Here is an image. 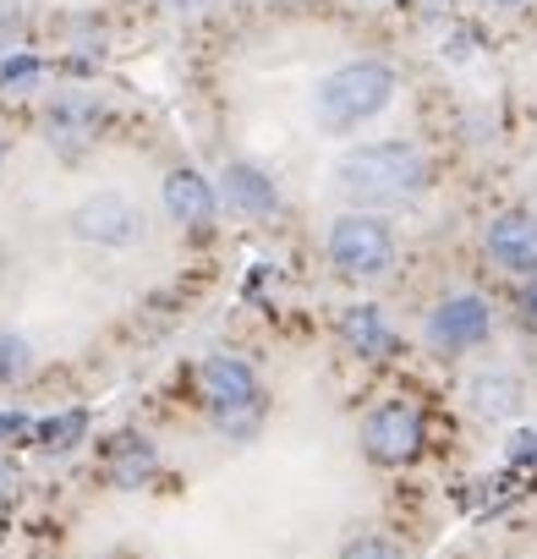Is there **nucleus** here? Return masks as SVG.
<instances>
[{
    "mask_svg": "<svg viewBox=\"0 0 537 559\" xmlns=\"http://www.w3.org/2000/svg\"><path fill=\"white\" fill-rule=\"evenodd\" d=\"M428 154L406 138H384V143H357L351 154H341L335 165V187L346 203H368V209H384V203H411L417 192H428Z\"/></svg>",
    "mask_w": 537,
    "mask_h": 559,
    "instance_id": "obj_1",
    "label": "nucleus"
},
{
    "mask_svg": "<svg viewBox=\"0 0 537 559\" xmlns=\"http://www.w3.org/2000/svg\"><path fill=\"white\" fill-rule=\"evenodd\" d=\"M395 88H401V78H395L390 61H346V67H335V72L319 83L313 116H319L324 132L341 138V132H357V127H368L373 116H384L390 99H395Z\"/></svg>",
    "mask_w": 537,
    "mask_h": 559,
    "instance_id": "obj_2",
    "label": "nucleus"
},
{
    "mask_svg": "<svg viewBox=\"0 0 537 559\" xmlns=\"http://www.w3.org/2000/svg\"><path fill=\"white\" fill-rule=\"evenodd\" d=\"M324 252H330V263H335V274L341 280H384L390 269H395V230H390V219H379V214H341L335 225H330V241H324Z\"/></svg>",
    "mask_w": 537,
    "mask_h": 559,
    "instance_id": "obj_3",
    "label": "nucleus"
},
{
    "mask_svg": "<svg viewBox=\"0 0 537 559\" xmlns=\"http://www.w3.org/2000/svg\"><path fill=\"white\" fill-rule=\"evenodd\" d=\"M198 390H203V406L219 423H252L258 406H263V384L241 357H208L198 368Z\"/></svg>",
    "mask_w": 537,
    "mask_h": 559,
    "instance_id": "obj_4",
    "label": "nucleus"
},
{
    "mask_svg": "<svg viewBox=\"0 0 537 559\" xmlns=\"http://www.w3.org/2000/svg\"><path fill=\"white\" fill-rule=\"evenodd\" d=\"M488 335H493V308H488L477 292H455V297H444V302L428 313V341H433L439 357L477 352Z\"/></svg>",
    "mask_w": 537,
    "mask_h": 559,
    "instance_id": "obj_5",
    "label": "nucleus"
},
{
    "mask_svg": "<svg viewBox=\"0 0 537 559\" xmlns=\"http://www.w3.org/2000/svg\"><path fill=\"white\" fill-rule=\"evenodd\" d=\"M362 450L379 466H406L422 450V412L406 401H384L362 417Z\"/></svg>",
    "mask_w": 537,
    "mask_h": 559,
    "instance_id": "obj_6",
    "label": "nucleus"
},
{
    "mask_svg": "<svg viewBox=\"0 0 537 559\" xmlns=\"http://www.w3.org/2000/svg\"><path fill=\"white\" fill-rule=\"evenodd\" d=\"M72 236L94 247H132L143 236V209L127 192H94L72 209Z\"/></svg>",
    "mask_w": 537,
    "mask_h": 559,
    "instance_id": "obj_7",
    "label": "nucleus"
},
{
    "mask_svg": "<svg viewBox=\"0 0 537 559\" xmlns=\"http://www.w3.org/2000/svg\"><path fill=\"white\" fill-rule=\"evenodd\" d=\"M482 252H488L493 269L532 280V274H537V214H532V209H504V214H493L488 230H482Z\"/></svg>",
    "mask_w": 537,
    "mask_h": 559,
    "instance_id": "obj_8",
    "label": "nucleus"
},
{
    "mask_svg": "<svg viewBox=\"0 0 537 559\" xmlns=\"http://www.w3.org/2000/svg\"><path fill=\"white\" fill-rule=\"evenodd\" d=\"M159 203H165V214H170L176 225H187V230H208L214 214H219V192H214V181H208L203 170H192V165H176V170L165 176Z\"/></svg>",
    "mask_w": 537,
    "mask_h": 559,
    "instance_id": "obj_9",
    "label": "nucleus"
},
{
    "mask_svg": "<svg viewBox=\"0 0 537 559\" xmlns=\"http://www.w3.org/2000/svg\"><path fill=\"white\" fill-rule=\"evenodd\" d=\"M219 176H225V181H219V198H225L230 214H241V219H268V214L281 209V187H275V176H268L263 165L230 159Z\"/></svg>",
    "mask_w": 537,
    "mask_h": 559,
    "instance_id": "obj_10",
    "label": "nucleus"
},
{
    "mask_svg": "<svg viewBox=\"0 0 537 559\" xmlns=\"http://www.w3.org/2000/svg\"><path fill=\"white\" fill-rule=\"evenodd\" d=\"M521 379L510 373V368H482V373H472V384H466V401H472V412L482 417V423H510L515 412H521Z\"/></svg>",
    "mask_w": 537,
    "mask_h": 559,
    "instance_id": "obj_11",
    "label": "nucleus"
},
{
    "mask_svg": "<svg viewBox=\"0 0 537 559\" xmlns=\"http://www.w3.org/2000/svg\"><path fill=\"white\" fill-rule=\"evenodd\" d=\"M341 341L357 352V357H373V362H384V357H395V330H390V319L373 308V302H357V308H346L341 313Z\"/></svg>",
    "mask_w": 537,
    "mask_h": 559,
    "instance_id": "obj_12",
    "label": "nucleus"
},
{
    "mask_svg": "<svg viewBox=\"0 0 537 559\" xmlns=\"http://www.w3.org/2000/svg\"><path fill=\"white\" fill-rule=\"evenodd\" d=\"M94 121H99V110H94V105L67 99V105H56V116H50V143H56L61 154H77V148H88V143H94Z\"/></svg>",
    "mask_w": 537,
    "mask_h": 559,
    "instance_id": "obj_13",
    "label": "nucleus"
},
{
    "mask_svg": "<svg viewBox=\"0 0 537 559\" xmlns=\"http://www.w3.org/2000/svg\"><path fill=\"white\" fill-rule=\"evenodd\" d=\"M148 472H154V450H148L143 439H132V433H127V439L116 444V461H110V483H116V488H138V483H143Z\"/></svg>",
    "mask_w": 537,
    "mask_h": 559,
    "instance_id": "obj_14",
    "label": "nucleus"
},
{
    "mask_svg": "<svg viewBox=\"0 0 537 559\" xmlns=\"http://www.w3.org/2000/svg\"><path fill=\"white\" fill-rule=\"evenodd\" d=\"M83 428H88V417H83V412H67V417H56V423H39V444H45V450H72V444L83 439Z\"/></svg>",
    "mask_w": 537,
    "mask_h": 559,
    "instance_id": "obj_15",
    "label": "nucleus"
},
{
    "mask_svg": "<svg viewBox=\"0 0 537 559\" xmlns=\"http://www.w3.org/2000/svg\"><path fill=\"white\" fill-rule=\"evenodd\" d=\"M341 559H406V554H401V543H390V537H357V543H346Z\"/></svg>",
    "mask_w": 537,
    "mask_h": 559,
    "instance_id": "obj_16",
    "label": "nucleus"
},
{
    "mask_svg": "<svg viewBox=\"0 0 537 559\" xmlns=\"http://www.w3.org/2000/svg\"><path fill=\"white\" fill-rule=\"evenodd\" d=\"M39 72H45V61H39V56H12V61H0V83H7V88L34 83Z\"/></svg>",
    "mask_w": 537,
    "mask_h": 559,
    "instance_id": "obj_17",
    "label": "nucleus"
},
{
    "mask_svg": "<svg viewBox=\"0 0 537 559\" xmlns=\"http://www.w3.org/2000/svg\"><path fill=\"white\" fill-rule=\"evenodd\" d=\"M23 368H28V346H23L17 335H0V384L17 379Z\"/></svg>",
    "mask_w": 537,
    "mask_h": 559,
    "instance_id": "obj_18",
    "label": "nucleus"
},
{
    "mask_svg": "<svg viewBox=\"0 0 537 559\" xmlns=\"http://www.w3.org/2000/svg\"><path fill=\"white\" fill-rule=\"evenodd\" d=\"M510 461H537V428H532V433H515V444H510Z\"/></svg>",
    "mask_w": 537,
    "mask_h": 559,
    "instance_id": "obj_19",
    "label": "nucleus"
},
{
    "mask_svg": "<svg viewBox=\"0 0 537 559\" xmlns=\"http://www.w3.org/2000/svg\"><path fill=\"white\" fill-rule=\"evenodd\" d=\"M0 433H28V417L23 412H0Z\"/></svg>",
    "mask_w": 537,
    "mask_h": 559,
    "instance_id": "obj_20",
    "label": "nucleus"
},
{
    "mask_svg": "<svg viewBox=\"0 0 537 559\" xmlns=\"http://www.w3.org/2000/svg\"><path fill=\"white\" fill-rule=\"evenodd\" d=\"M521 308H526V319L537 324V274H532V286H526V297H521Z\"/></svg>",
    "mask_w": 537,
    "mask_h": 559,
    "instance_id": "obj_21",
    "label": "nucleus"
},
{
    "mask_svg": "<svg viewBox=\"0 0 537 559\" xmlns=\"http://www.w3.org/2000/svg\"><path fill=\"white\" fill-rule=\"evenodd\" d=\"M159 7H165V12H198L203 0H159Z\"/></svg>",
    "mask_w": 537,
    "mask_h": 559,
    "instance_id": "obj_22",
    "label": "nucleus"
},
{
    "mask_svg": "<svg viewBox=\"0 0 537 559\" xmlns=\"http://www.w3.org/2000/svg\"><path fill=\"white\" fill-rule=\"evenodd\" d=\"M482 7H493V12H521L526 0H482Z\"/></svg>",
    "mask_w": 537,
    "mask_h": 559,
    "instance_id": "obj_23",
    "label": "nucleus"
},
{
    "mask_svg": "<svg viewBox=\"0 0 537 559\" xmlns=\"http://www.w3.org/2000/svg\"><path fill=\"white\" fill-rule=\"evenodd\" d=\"M0 165H7V132H0Z\"/></svg>",
    "mask_w": 537,
    "mask_h": 559,
    "instance_id": "obj_24",
    "label": "nucleus"
}]
</instances>
